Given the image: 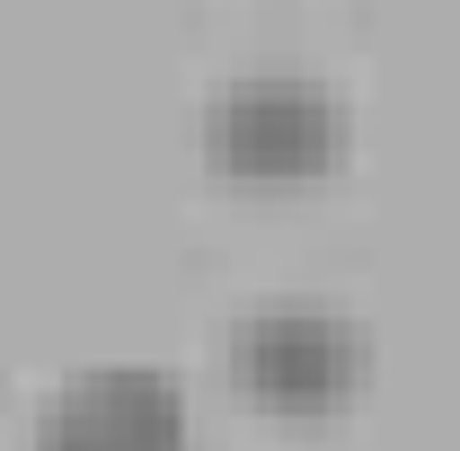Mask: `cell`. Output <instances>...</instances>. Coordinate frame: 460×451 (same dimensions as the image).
Wrapping results in <instances>:
<instances>
[{
  "mask_svg": "<svg viewBox=\"0 0 460 451\" xmlns=\"http://www.w3.org/2000/svg\"><path fill=\"white\" fill-rule=\"evenodd\" d=\"M27 451H186V390L160 363L62 372L27 425Z\"/></svg>",
  "mask_w": 460,
  "mask_h": 451,
  "instance_id": "cell-3",
  "label": "cell"
},
{
  "mask_svg": "<svg viewBox=\"0 0 460 451\" xmlns=\"http://www.w3.org/2000/svg\"><path fill=\"white\" fill-rule=\"evenodd\" d=\"M363 363H372L363 319L337 310V301H319V292L248 301L222 328V372L257 407H275V416H328V407H345L354 381H363Z\"/></svg>",
  "mask_w": 460,
  "mask_h": 451,
  "instance_id": "cell-2",
  "label": "cell"
},
{
  "mask_svg": "<svg viewBox=\"0 0 460 451\" xmlns=\"http://www.w3.org/2000/svg\"><path fill=\"white\" fill-rule=\"evenodd\" d=\"M204 169L239 186H301L354 151V107L319 71H239L195 115Z\"/></svg>",
  "mask_w": 460,
  "mask_h": 451,
  "instance_id": "cell-1",
  "label": "cell"
}]
</instances>
